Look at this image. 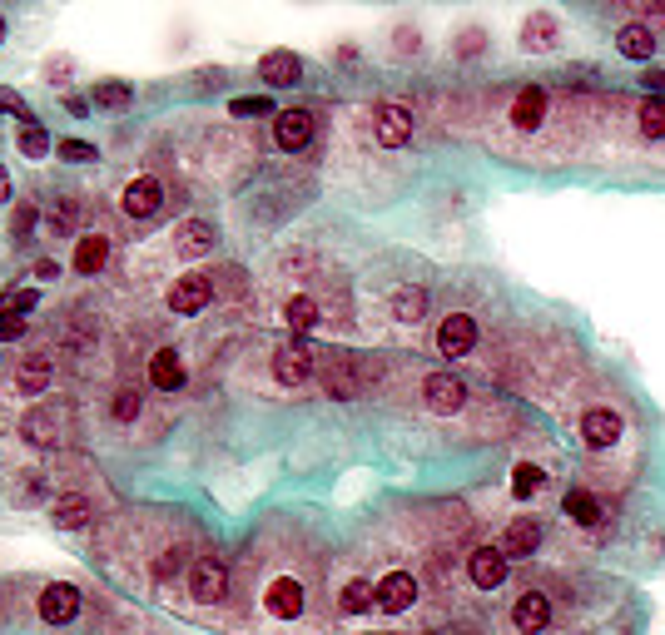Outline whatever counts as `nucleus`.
Listing matches in <instances>:
<instances>
[{
	"instance_id": "nucleus-3",
	"label": "nucleus",
	"mask_w": 665,
	"mask_h": 635,
	"mask_svg": "<svg viewBox=\"0 0 665 635\" xmlns=\"http://www.w3.org/2000/svg\"><path fill=\"white\" fill-rule=\"evenodd\" d=\"M561 516L571 521V531H586V536H606L611 531V516H616V502L611 497H601L596 487H571L566 497H561Z\"/></svg>"
},
{
	"instance_id": "nucleus-2",
	"label": "nucleus",
	"mask_w": 665,
	"mask_h": 635,
	"mask_svg": "<svg viewBox=\"0 0 665 635\" xmlns=\"http://www.w3.org/2000/svg\"><path fill=\"white\" fill-rule=\"evenodd\" d=\"M626 432H631V427H626V407H621V402H611V397L586 402V407H581V417H576V442H581L591 457L621 452Z\"/></svg>"
},
{
	"instance_id": "nucleus-43",
	"label": "nucleus",
	"mask_w": 665,
	"mask_h": 635,
	"mask_svg": "<svg viewBox=\"0 0 665 635\" xmlns=\"http://www.w3.org/2000/svg\"><path fill=\"white\" fill-rule=\"evenodd\" d=\"M0 110H15V115H25V105H20V95H10V90H0Z\"/></svg>"
},
{
	"instance_id": "nucleus-42",
	"label": "nucleus",
	"mask_w": 665,
	"mask_h": 635,
	"mask_svg": "<svg viewBox=\"0 0 665 635\" xmlns=\"http://www.w3.org/2000/svg\"><path fill=\"white\" fill-rule=\"evenodd\" d=\"M35 278H60V263H55V258H40V263H35Z\"/></svg>"
},
{
	"instance_id": "nucleus-5",
	"label": "nucleus",
	"mask_w": 665,
	"mask_h": 635,
	"mask_svg": "<svg viewBox=\"0 0 665 635\" xmlns=\"http://www.w3.org/2000/svg\"><path fill=\"white\" fill-rule=\"evenodd\" d=\"M472 348H477V318H472V313H462V308H457V313H447V318L437 323V353L457 363V358H467Z\"/></svg>"
},
{
	"instance_id": "nucleus-23",
	"label": "nucleus",
	"mask_w": 665,
	"mask_h": 635,
	"mask_svg": "<svg viewBox=\"0 0 665 635\" xmlns=\"http://www.w3.org/2000/svg\"><path fill=\"white\" fill-rule=\"evenodd\" d=\"M149 382H154L159 392L184 387V363H179V353H174V348H159V353L149 358Z\"/></svg>"
},
{
	"instance_id": "nucleus-26",
	"label": "nucleus",
	"mask_w": 665,
	"mask_h": 635,
	"mask_svg": "<svg viewBox=\"0 0 665 635\" xmlns=\"http://www.w3.org/2000/svg\"><path fill=\"white\" fill-rule=\"evenodd\" d=\"M179 254L184 258H199L214 249V224H204V219H189V224H179Z\"/></svg>"
},
{
	"instance_id": "nucleus-15",
	"label": "nucleus",
	"mask_w": 665,
	"mask_h": 635,
	"mask_svg": "<svg viewBox=\"0 0 665 635\" xmlns=\"http://www.w3.org/2000/svg\"><path fill=\"white\" fill-rule=\"evenodd\" d=\"M273 139H278V149H288V154L308 149V139H313V115H308V110H278V115H273Z\"/></svg>"
},
{
	"instance_id": "nucleus-39",
	"label": "nucleus",
	"mask_w": 665,
	"mask_h": 635,
	"mask_svg": "<svg viewBox=\"0 0 665 635\" xmlns=\"http://www.w3.org/2000/svg\"><path fill=\"white\" fill-rule=\"evenodd\" d=\"M30 229H35V209H30V204H20V209L10 214V234H15V239H25Z\"/></svg>"
},
{
	"instance_id": "nucleus-18",
	"label": "nucleus",
	"mask_w": 665,
	"mask_h": 635,
	"mask_svg": "<svg viewBox=\"0 0 665 635\" xmlns=\"http://www.w3.org/2000/svg\"><path fill=\"white\" fill-rule=\"evenodd\" d=\"M556 40H561V20H556L551 10H532V15L522 20V50H527V55L556 50Z\"/></svg>"
},
{
	"instance_id": "nucleus-29",
	"label": "nucleus",
	"mask_w": 665,
	"mask_h": 635,
	"mask_svg": "<svg viewBox=\"0 0 665 635\" xmlns=\"http://www.w3.org/2000/svg\"><path fill=\"white\" fill-rule=\"evenodd\" d=\"M338 606H343V616H363V611L378 606V586L373 581H348L343 596H338Z\"/></svg>"
},
{
	"instance_id": "nucleus-16",
	"label": "nucleus",
	"mask_w": 665,
	"mask_h": 635,
	"mask_svg": "<svg viewBox=\"0 0 665 635\" xmlns=\"http://www.w3.org/2000/svg\"><path fill=\"white\" fill-rule=\"evenodd\" d=\"M616 50H621L626 60H651V55L661 50V35H656V25H646V20H626V25L616 30Z\"/></svg>"
},
{
	"instance_id": "nucleus-47",
	"label": "nucleus",
	"mask_w": 665,
	"mask_h": 635,
	"mask_svg": "<svg viewBox=\"0 0 665 635\" xmlns=\"http://www.w3.org/2000/svg\"><path fill=\"white\" fill-rule=\"evenodd\" d=\"M656 15H661V25H665V5H656Z\"/></svg>"
},
{
	"instance_id": "nucleus-12",
	"label": "nucleus",
	"mask_w": 665,
	"mask_h": 635,
	"mask_svg": "<svg viewBox=\"0 0 665 635\" xmlns=\"http://www.w3.org/2000/svg\"><path fill=\"white\" fill-rule=\"evenodd\" d=\"M303 606H308V596H303V581H293V576H278V581L268 586L264 611L273 616V621H293V616H303Z\"/></svg>"
},
{
	"instance_id": "nucleus-46",
	"label": "nucleus",
	"mask_w": 665,
	"mask_h": 635,
	"mask_svg": "<svg viewBox=\"0 0 665 635\" xmlns=\"http://www.w3.org/2000/svg\"><path fill=\"white\" fill-rule=\"evenodd\" d=\"M10 199V174H5V164H0V204Z\"/></svg>"
},
{
	"instance_id": "nucleus-48",
	"label": "nucleus",
	"mask_w": 665,
	"mask_h": 635,
	"mask_svg": "<svg viewBox=\"0 0 665 635\" xmlns=\"http://www.w3.org/2000/svg\"><path fill=\"white\" fill-rule=\"evenodd\" d=\"M0 40H5V20H0Z\"/></svg>"
},
{
	"instance_id": "nucleus-38",
	"label": "nucleus",
	"mask_w": 665,
	"mask_h": 635,
	"mask_svg": "<svg viewBox=\"0 0 665 635\" xmlns=\"http://www.w3.org/2000/svg\"><path fill=\"white\" fill-rule=\"evenodd\" d=\"M60 154H65L70 164H90V159H95V144H85V139H60Z\"/></svg>"
},
{
	"instance_id": "nucleus-34",
	"label": "nucleus",
	"mask_w": 665,
	"mask_h": 635,
	"mask_svg": "<svg viewBox=\"0 0 665 635\" xmlns=\"http://www.w3.org/2000/svg\"><path fill=\"white\" fill-rule=\"evenodd\" d=\"M20 154H25V159H45V154H50V134H45V125L25 120V129H20Z\"/></svg>"
},
{
	"instance_id": "nucleus-25",
	"label": "nucleus",
	"mask_w": 665,
	"mask_h": 635,
	"mask_svg": "<svg viewBox=\"0 0 665 635\" xmlns=\"http://www.w3.org/2000/svg\"><path fill=\"white\" fill-rule=\"evenodd\" d=\"M50 516H55V526H65V531H80V526H85V521L95 516V507H90V497L70 492V497H55Z\"/></svg>"
},
{
	"instance_id": "nucleus-4",
	"label": "nucleus",
	"mask_w": 665,
	"mask_h": 635,
	"mask_svg": "<svg viewBox=\"0 0 665 635\" xmlns=\"http://www.w3.org/2000/svg\"><path fill=\"white\" fill-rule=\"evenodd\" d=\"M378 378L373 363H363L358 353H328L323 358V392L328 397H363V387Z\"/></svg>"
},
{
	"instance_id": "nucleus-17",
	"label": "nucleus",
	"mask_w": 665,
	"mask_h": 635,
	"mask_svg": "<svg viewBox=\"0 0 665 635\" xmlns=\"http://www.w3.org/2000/svg\"><path fill=\"white\" fill-rule=\"evenodd\" d=\"M40 616H45L50 626H65V621H75V616H80V591H75L70 581H55V586H45V591H40Z\"/></svg>"
},
{
	"instance_id": "nucleus-9",
	"label": "nucleus",
	"mask_w": 665,
	"mask_h": 635,
	"mask_svg": "<svg viewBox=\"0 0 665 635\" xmlns=\"http://www.w3.org/2000/svg\"><path fill=\"white\" fill-rule=\"evenodd\" d=\"M507 556H502V546H477L472 556H467V581L477 586V591H497L502 581H507Z\"/></svg>"
},
{
	"instance_id": "nucleus-49",
	"label": "nucleus",
	"mask_w": 665,
	"mask_h": 635,
	"mask_svg": "<svg viewBox=\"0 0 665 635\" xmlns=\"http://www.w3.org/2000/svg\"><path fill=\"white\" fill-rule=\"evenodd\" d=\"M427 635H437V631H427Z\"/></svg>"
},
{
	"instance_id": "nucleus-10",
	"label": "nucleus",
	"mask_w": 665,
	"mask_h": 635,
	"mask_svg": "<svg viewBox=\"0 0 665 635\" xmlns=\"http://www.w3.org/2000/svg\"><path fill=\"white\" fill-rule=\"evenodd\" d=\"M313 363H318V353L308 348V343H283L278 353H273V378L283 382V387H298V382H308V373H313Z\"/></svg>"
},
{
	"instance_id": "nucleus-11",
	"label": "nucleus",
	"mask_w": 665,
	"mask_h": 635,
	"mask_svg": "<svg viewBox=\"0 0 665 635\" xmlns=\"http://www.w3.org/2000/svg\"><path fill=\"white\" fill-rule=\"evenodd\" d=\"M189 591H194V601H219L224 591H229V571H224V561L219 556H199L194 561V571H189Z\"/></svg>"
},
{
	"instance_id": "nucleus-6",
	"label": "nucleus",
	"mask_w": 665,
	"mask_h": 635,
	"mask_svg": "<svg viewBox=\"0 0 665 635\" xmlns=\"http://www.w3.org/2000/svg\"><path fill=\"white\" fill-rule=\"evenodd\" d=\"M417 596H422V586H417V576L412 571H388L383 581H378V611L383 616H402V611H412L417 606Z\"/></svg>"
},
{
	"instance_id": "nucleus-45",
	"label": "nucleus",
	"mask_w": 665,
	"mask_h": 635,
	"mask_svg": "<svg viewBox=\"0 0 665 635\" xmlns=\"http://www.w3.org/2000/svg\"><path fill=\"white\" fill-rule=\"evenodd\" d=\"M646 90H665V70H651V75H646Z\"/></svg>"
},
{
	"instance_id": "nucleus-20",
	"label": "nucleus",
	"mask_w": 665,
	"mask_h": 635,
	"mask_svg": "<svg viewBox=\"0 0 665 635\" xmlns=\"http://www.w3.org/2000/svg\"><path fill=\"white\" fill-rule=\"evenodd\" d=\"M259 80L273 85V90H288V85L303 80V60L293 50H268L264 60H259Z\"/></svg>"
},
{
	"instance_id": "nucleus-40",
	"label": "nucleus",
	"mask_w": 665,
	"mask_h": 635,
	"mask_svg": "<svg viewBox=\"0 0 665 635\" xmlns=\"http://www.w3.org/2000/svg\"><path fill=\"white\" fill-rule=\"evenodd\" d=\"M268 100H234V115H264Z\"/></svg>"
},
{
	"instance_id": "nucleus-24",
	"label": "nucleus",
	"mask_w": 665,
	"mask_h": 635,
	"mask_svg": "<svg viewBox=\"0 0 665 635\" xmlns=\"http://www.w3.org/2000/svg\"><path fill=\"white\" fill-rule=\"evenodd\" d=\"M631 120H636V134L646 139V144H661L665 139V100H641L636 110H631Z\"/></svg>"
},
{
	"instance_id": "nucleus-8",
	"label": "nucleus",
	"mask_w": 665,
	"mask_h": 635,
	"mask_svg": "<svg viewBox=\"0 0 665 635\" xmlns=\"http://www.w3.org/2000/svg\"><path fill=\"white\" fill-rule=\"evenodd\" d=\"M541 536H546V526H541V516H512V526L502 531V556L507 561H527L541 551Z\"/></svg>"
},
{
	"instance_id": "nucleus-41",
	"label": "nucleus",
	"mask_w": 665,
	"mask_h": 635,
	"mask_svg": "<svg viewBox=\"0 0 665 635\" xmlns=\"http://www.w3.org/2000/svg\"><path fill=\"white\" fill-rule=\"evenodd\" d=\"M10 308H15V313H30V308H35V288L15 293V298H10Z\"/></svg>"
},
{
	"instance_id": "nucleus-13",
	"label": "nucleus",
	"mask_w": 665,
	"mask_h": 635,
	"mask_svg": "<svg viewBox=\"0 0 665 635\" xmlns=\"http://www.w3.org/2000/svg\"><path fill=\"white\" fill-rule=\"evenodd\" d=\"M512 626H517V635H541L551 626V596L546 591H522L517 606H512Z\"/></svg>"
},
{
	"instance_id": "nucleus-19",
	"label": "nucleus",
	"mask_w": 665,
	"mask_h": 635,
	"mask_svg": "<svg viewBox=\"0 0 665 635\" xmlns=\"http://www.w3.org/2000/svg\"><path fill=\"white\" fill-rule=\"evenodd\" d=\"M209 298H214V283H209L204 273H184V278H174V288H169V308H174V313H199Z\"/></svg>"
},
{
	"instance_id": "nucleus-36",
	"label": "nucleus",
	"mask_w": 665,
	"mask_h": 635,
	"mask_svg": "<svg viewBox=\"0 0 665 635\" xmlns=\"http://www.w3.org/2000/svg\"><path fill=\"white\" fill-rule=\"evenodd\" d=\"M75 214H80L75 199H60V209H50V229H55V234H70V229H75Z\"/></svg>"
},
{
	"instance_id": "nucleus-27",
	"label": "nucleus",
	"mask_w": 665,
	"mask_h": 635,
	"mask_svg": "<svg viewBox=\"0 0 665 635\" xmlns=\"http://www.w3.org/2000/svg\"><path fill=\"white\" fill-rule=\"evenodd\" d=\"M105 258H110V239H105V234H85V239L75 244V273H100Z\"/></svg>"
},
{
	"instance_id": "nucleus-32",
	"label": "nucleus",
	"mask_w": 665,
	"mask_h": 635,
	"mask_svg": "<svg viewBox=\"0 0 665 635\" xmlns=\"http://www.w3.org/2000/svg\"><path fill=\"white\" fill-rule=\"evenodd\" d=\"M20 432H25V437H30L35 447H50L60 427H55V412H45V407H35V412H30V417L20 422Z\"/></svg>"
},
{
	"instance_id": "nucleus-31",
	"label": "nucleus",
	"mask_w": 665,
	"mask_h": 635,
	"mask_svg": "<svg viewBox=\"0 0 665 635\" xmlns=\"http://www.w3.org/2000/svg\"><path fill=\"white\" fill-rule=\"evenodd\" d=\"M541 492H546V472H541L536 462H522V467L512 472V497H517V502H532Z\"/></svg>"
},
{
	"instance_id": "nucleus-33",
	"label": "nucleus",
	"mask_w": 665,
	"mask_h": 635,
	"mask_svg": "<svg viewBox=\"0 0 665 635\" xmlns=\"http://www.w3.org/2000/svg\"><path fill=\"white\" fill-rule=\"evenodd\" d=\"M134 100V90L125 85V80H105V85H95V105L100 110H125Z\"/></svg>"
},
{
	"instance_id": "nucleus-35",
	"label": "nucleus",
	"mask_w": 665,
	"mask_h": 635,
	"mask_svg": "<svg viewBox=\"0 0 665 635\" xmlns=\"http://www.w3.org/2000/svg\"><path fill=\"white\" fill-rule=\"evenodd\" d=\"M110 412H115V422H134V417H139V392H134V387H120L115 402H110Z\"/></svg>"
},
{
	"instance_id": "nucleus-30",
	"label": "nucleus",
	"mask_w": 665,
	"mask_h": 635,
	"mask_svg": "<svg viewBox=\"0 0 665 635\" xmlns=\"http://www.w3.org/2000/svg\"><path fill=\"white\" fill-rule=\"evenodd\" d=\"M283 323H288L293 333H308V328H318V303H313L308 293L288 298V303H283Z\"/></svg>"
},
{
	"instance_id": "nucleus-7",
	"label": "nucleus",
	"mask_w": 665,
	"mask_h": 635,
	"mask_svg": "<svg viewBox=\"0 0 665 635\" xmlns=\"http://www.w3.org/2000/svg\"><path fill=\"white\" fill-rule=\"evenodd\" d=\"M373 139H378L383 149H402V144L412 139V110H407V105H393V100L373 105Z\"/></svg>"
},
{
	"instance_id": "nucleus-28",
	"label": "nucleus",
	"mask_w": 665,
	"mask_h": 635,
	"mask_svg": "<svg viewBox=\"0 0 665 635\" xmlns=\"http://www.w3.org/2000/svg\"><path fill=\"white\" fill-rule=\"evenodd\" d=\"M422 313H427V288L402 283L398 293H393V318L398 323H422Z\"/></svg>"
},
{
	"instance_id": "nucleus-44",
	"label": "nucleus",
	"mask_w": 665,
	"mask_h": 635,
	"mask_svg": "<svg viewBox=\"0 0 665 635\" xmlns=\"http://www.w3.org/2000/svg\"><path fill=\"white\" fill-rule=\"evenodd\" d=\"M398 50L407 55V50H417V30H398Z\"/></svg>"
},
{
	"instance_id": "nucleus-22",
	"label": "nucleus",
	"mask_w": 665,
	"mask_h": 635,
	"mask_svg": "<svg viewBox=\"0 0 665 635\" xmlns=\"http://www.w3.org/2000/svg\"><path fill=\"white\" fill-rule=\"evenodd\" d=\"M159 204H164V189H159L154 179H134L130 189H125V199H120V209H125L130 219H149V214H159Z\"/></svg>"
},
{
	"instance_id": "nucleus-21",
	"label": "nucleus",
	"mask_w": 665,
	"mask_h": 635,
	"mask_svg": "<svg viewBox=\"0 0 665 635\" xmlns=\"http://www.w3.org/2000/svg\"><path fill=\"white\" fill-rule=\"evenodd\" d=\"M55 382V363L45 358V353H25L20 358V373H15V387L25 392V397H40L45 387Z\"/></svg>"
},
{
	"instance_id": "nucleus-37",
	"label": "nucleus",
	"mask_w": 665,
	"mask_h": 635,
	"mask_svg": "<svg viewBox=\"0 0 665 635\" xmlns=\"http://www.w3.org/2000/svg\"><path fill=\"white\" fill-rule=\"evenodd\" d=\"M25 333V318L10 308V303H0V343H10V338H20Z\"/></svg>"
},
{
	"instance_id": "nucleus-14",
	"label": "nucleus",
	"mask_w": 665,
	"mask_h": 635,
	"mask_svg": "<svg viewBox=\"0 0 665 635\" xmlns=\"http://www.w3.org/2000/svg\"><path fill=\"white\" fill-rule=\"evenodd\" d=\"M422 397H427L432 412H462L467 407V382L452 378V373H432L422 382Z\"/></svg>"
},
{
	"instance_id": "nucleus-1",
	"label": "nucleus",
	"mask_w": 665,
	"mask_h": 635,
	"mask_svg": "<svg viewBox=\"0 0 665 635\" xmlns=\"http://www.w3.org/2000/svg\"><path fill=\"white\" fill-rule=\"evenodd\" d=\"M581 120H586L581 100H576V95H561V90H546V85H522V90H512V100H507V129H512L522 144H532V154L536 149L551 154L546 139H556V134H561V144L576 149Z\"/></svg>"
}]
</instances>
